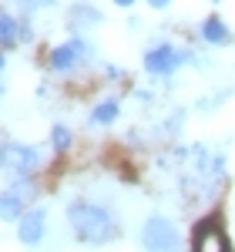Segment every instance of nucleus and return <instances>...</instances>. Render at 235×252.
<instances>
[{"instance_id":"f257e3e1","label":"nucleus","mask_w":235,"mask_h":252,"mask_svg":"<svg viewBox=\"0 0 235 252\" xmlns=\"http://www.w3.org/2000/svg\"><path fill=\"white\" fill-rule=\"evenodd\" d=\"M67 222H71V229L88 242V246H104L111 232H115V225H111V215L104 212L101 205H91V202H74L71 209H67Z\"/></svg>"},{"instance_id":"f03ea898","label":"nucleus","mask_w":235,"mask_h":252,"mask_svg":"<svg viewBox=\"0 0 235 252\" xmlns=\"http://www.w3.org/2000/svg\"><path fill=\"white\" fill-rule=\"evenodd\" d=\"M141 242H145V252H181V235H178L175 222H168V219H148Z\"/></svg>"},{"instance_id":"7ed1b4c3","label":"nucleus","mask_w":235,"mask_h":252,"mask_svg":"<svg viewBox=\"0 0 235 252\" xmlns=\"http://www.w3.org/2000/svg\"><path fill=\"white\" fill-rule=\"evenodd\" d=\"M0 165L27 175L40 165V155H37V148H27V145H0Z\"/></svg>"},{"instance_id":"20e7f679","label":"nucleus","mask_w":235,"mask_h":252,"mask_svg":"<svg viewBox=\"0 0 235 252\" xmlns=\"http://www.w3.org/2000/svg\"><path fill=\"white\" fill-rule=\"evenodd\" d=\"M181 61H185L181 51L168 47V44H161V47H155V51H148V54H145V67H148L151 74H172Z\"/></svg>"},{"instance_id":"39448f33","label":"nucleus","mask_w":235,"mask_h":252,"mask_svg":"<svg viewBox=\"0 0 235 252\" xmlns=\"http://www.w3.org/2000/svg\"><path fill=\"white\" fill-rule=\"evenodd\" d=\"M44 225H47V212L44 209H34V212H27V215H20V242L24 246H37L40 239H44Z\"/></svg>"},{"instance_id":"423d86ee","label":"nucleus","mask_w":235,"mask_h":252,"mask_svg":"<svg viewBox=\"0 0 235 252\" xmlns=\"http://www.w3.org/2000/svg\"><path fill=\"white\" fill-rule=\"evenodd\" d=\"M195 252H229V239L222 235V229L205 222L195 229Z\"/></svg>"},{"instance_id":"0eeeda50","label":"nucleus","mask_w":235,"mask_h":252,"mask_svg":"<svg viewBox=\"0 0 235 252\" xmlns=\"http://www.w3.org/2000/svg\"><path fill=\"white\" fill-rule=\"evenodd\" d=\"M84 51H88V47H84L81 40H67V44L54 47V54H51V67H54V71H71V67L84 58Z\"/></svg>"},{"instance_id":"6e6552de","label":"nucleus","mask_w":235,"mask_h":252,"mask_svg":"<svg viewBox=\"0 0 235 252\" xmlns=\"http://www.w3.org/2000/svg\"><path fill=\"white\" fill-rule=\"evenodd\" d=\"M202 37L208 40V44H225V40H229V31H225V24L218 17H208L205 27H202Z\"/></svg>"},{"instance_id":"1a4fd4ad","label":"nucleus","mask_w":235,"mask_h":252,"mask_svg":"<svg viewBox=\"0 0 235 252\" xmlns=\"http://www.w3.org/2000/svg\"><path fill=\"white\" fill-rule=\"evenodd\" d=\"M20 195L17 192H3L0 195V219L3 222H10V219H20Z\"/></svg>"},{"instance_id":"9d476101","label":"nucleus","mask_w":235,"mask_h":252,"mask_svg":"<svg viewBox=\"0 0 235 252\" xmlns=\"http://www.w3.org/2000/svg\"><path fill=\"white\" fill-rule=\"evenodd\" d=\"M14 40H20L17 20L10 17V14H0V44H3V47H10Z\"/></svg>"},{"instance_id":"9b49d317","label":"nucleus","mask_w":235,"mask_h":252,"mask_svg":"<svg viewBox=\"0 0 235 252\" xmlns=\"http://www.w3.org/2000/svg\"><path fill=\"white\" fill-rule=\"evenodd\" d=\"M115 118H118V101H101L94 108V115H91V121L94 125H111Z\"/></svg>"},{"instance_id":"f8f14e48","label":"nucleus","mask_w":235,"mask_h":252,"mask_svg":"<svg viewBox=\"0 0 235 252\" xmlns=\"http://www.w3.org/2000/svg\"><path fill=\"white\" fill-rule=\"evenodd\" d=\"M71 20H74V24H98L101 14L94 7H74V10H71Z\"/></svg>"},{"instance_id":"ddd939ff","label":"nucleus","mask_w":235,"mask_h":252,"mask_svg":"<svg viewBox=\"0 0 235 252\" xmlns=\"http://www.w3.org/2000/svg\"><path fill=\"white\" fill-rule=\"evenodd\" d=\"M54 145H58L60 152H64V148H67V145H71V131H67V128H54Z\"/></svg>"},{"instance_id":"4468645a","label":"nucleus","mask_w":235,"mask_h":252,"mask_svg":"<svg viewBox=\"0 0 235 252\" xmlns=\"http://www.w3.org/2000/svg\"><path fill=\"white\" fill-rule=\"evenodd\" d=\"M24 7H44V3H51V0H20Z\"/></svg>"},{"instance_id":"2eb2a0df","label":"nucleus","mask_w":235,"mask_h":252,"mask_svg":"<svg viewBox=\"0 0 235 252\" xmlns=\"http://www.w3.org/2000/svg\"><path fill=\"white\" fill-rule=\"evenodd\" d=\"M151 7H168V0H148Z\"/></svg>"},{"instance_id":"dca6fc26","label":"nucleus","mask_w":235,"mask_h":252,"mask_svg":"<svg viewBox=\"0 0 235 252\" xmlns=\"http://www.w3.org/2000/svg\"><path fill=\"white\" fill-rule=\"evenodd\" d=\"M118 7H131V3H135V0H115Z\"/></svg>"},{"instance_id":"f3484780","label":"nucleus","mask_w":235,"mask_h":252,"mask_svg":"<svg viewBox=\"0 0 235 252\" xmlns=\"http://www.w3.org/2000/svg\"><path fill=\"white\" fill-rule=\"evenodd\" d=\"M0 71H3V58H0Z\"/></svg>"}]
</instances>
